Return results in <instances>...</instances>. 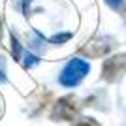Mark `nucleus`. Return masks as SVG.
<instances>
[{
	"label": "nucleus",
	"mask_w": 126,
	"mask_h": 126,
	"mask_svg": "<svg viewBox=\"0 0 126 126\" xmlns=\"http://www.w3.org/2000/svg\"><path fill=\"white\" fill-rule=\"evenodd\" d=\"M0 81H4V75H2V72H0Z\"/></svg>",
	"instance_id": "423d86ee"
},
{
	"label": "nucleus",
	"mask_w": 126,
	"mask_h": 126,
	"mask_svg": "<svg viewBox=\"0 0 126 126\" xmlns=\"http://www.w3.org/2000/svg\"><path fill=\"white\" fill-rule=\"evenodd\" d=\"M122 72H126V55H115V57H109L104 62L102 77L107 79V81H115V79L121 77Z\"/></svg>",
	"instance_id": "f03ea898"
},
{
	"label": "nucleus",
	"mask_w": 126,
	"mask_h": 126,
	"mask_svg": "<svg viewBox=\"0 0 126 126\" xmlns=\"http://www.w3.org/2000/svg\"><path fill=\"white\" fill-rule=\"evenodd\" d=\"M87 74H89V64L85 62V60H81V58H74V60H70L64 66L58 81L64 87H75Z\"/></svg>",
	"instance_id": "f257e3e1"
},
{
	"label": "nucleus",
	"mask_w": 126,
	"mask_h": 126,
	"mask_svg": "<svg viewBox=\"0 0 126 126\" xmlns=\"http://www.w3.org/2000/svg\"><path fill=\"white\" fill-rule=\"evenodd\" d=\"M75 102L74 98H62V100H58L57 105H55V111H53V117L55 119H62V121H70V119H74L75 115Z\"/></svg>",
	"instance_id": "7ed1b4c3"
},
{
	"label": "nucleus",
	"mask_w": 126,
	"mask_h": 126,
	"mask_svg": "<svg viewBox=\"0 0 126 126\" xmlns=\"http://www.w3.org/2000/svg\"><path fill=\"white\" fill-rule=\"evenodd\" d=\"M75 126H100L96 121H92V119H85V121H79Z\"/></svg>",
	"instance_id": "39448f33"
},
{
	"label": "nucleus",
	"mask_w": 126,
	"mask_h": 126,
	"mask_svg": "<svg viewBox=\"0 0 126 126\" xmlns=\"http://www.w3.org/2000/svg\"><path fill=\"white\" fill-rule=\"evenodd\" d=\"M105 2H107L113 10H122L126 6V0H105Z\"/></svg>",
	"instance_id": "20e7f679"
}]
</instances>
